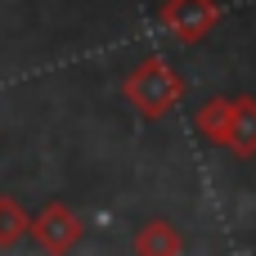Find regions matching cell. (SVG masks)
<instances>
[{"label": "cell", "mask_w": 256, "mask_h": 256, "mask_svg": "<svg viewBox=\"0 0 256 256\" xmlns=\"http://www.w3.org/2000/svg\"><path fill=\"white\" fill-rule=\"evenodd\" d=\"M122 99H126L144 122H158V117H166V112L184 99V76H180L166 58L148 54V58H140V63L126 72Z\"/></svg>", "instance_id": "6da1fadb"}, {"label": "cell", "mask_w": 256, "mask_h": 256, "mask_svg": "<svg viewBox=\"0 0 256 256\" xmlns=\"http://www.w3.org/2000/svg\"><path fill=\"white\" fill-rule=\"evenodd\" d=\"M158 22L166 36H176L180 45H198L202 36L216 32L220 22V0H162Z\"/></svg>", "instance_id": "7a4b0ae2"}, {"label": "cell", "mask_w": 256, "mask_h": 256, "mask_svg": "<svg viewBox=\"0 0 256 256\" xmlns=\"http://www.w3.org/2000/svg\"><path fill=\"white\" fill-rule=\"evenodd\" d=\"M81 234H86V225H81V216H76L63 198L45 202V207L32 216V238H36L45 252H72V248L81 243Z\"/></svg>", "instance_id": "3957f363"}, {"label": "cell", "mask_w": 256, "mask_h": 256, "mask_svg": "<svg viewBox=\"0 0 256 256\" xmlns=\"http://www.w3.org/2000/svg\"><path fill=\"white\" fill-rule=\"evenodd\" d=\"M225 148L234 158H256V99L252 94H234V112H230V135Z\"/></svg>", "instance_id": "277c9868"}, {"label": "cell", "mask_w": 256, "mask_h": 256, "mask_svg": "<svg viewBox=\"0 0 256 256\" xmlns=\"http://www.w3.org/2000/svg\"><path fill=\"white\" fill-rule=\"evenodd\" d=\"M130 248H135L140 256H176V252H184V234H180L171 220L153 216V220H144V225L135 230Z\"/></svg>", "instance_id": "5b68a950"}, {"label": "cell", "mask_w": 256, "mask_h": 256, "mask_svg": "<svg viewBox=\"0 0 256 256\" xmlns=\"http://www.w3.org/2000/svg\"><path fill=\"white\" fill-rule=\"evenodd\" d=\"M230 112H234V99H225V94L202 99V104H198V112H194V130H198V140H207V144L225 148V135H230Z\"/></svg>", "instance_id": "8992f818"}, {"label": "cell", "mask_w": 256, "mask_h": 256, "mask_svg": "<svg viewBox=\"0 0 256 256\" xmlns=\"http://www.w3.org/2000/svg\"><path fill=\"white\" fill-rule=\"evenodd\" d=\"M27 234H32V216L22 212L18 198H4V194H0V252L18 248Z\"/></svg>", "instance_id": "52a82bcc"}]
</instances>
